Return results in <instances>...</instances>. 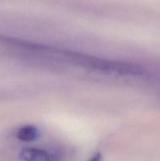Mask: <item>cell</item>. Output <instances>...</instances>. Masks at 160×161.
Here are the masks:
<instances>
[{"label": "cell", "instance_id": "2", "mask_svg": "<svg viewBox=\"0 0 160 161\" xmlns=\"http://www.w3.org/2000/svg\"><path fill=\"white\" fill-rule=\"evenodd\" d=\"M39 136V131L33 125H25L20 127L17 132V138L25 142H30L37 139Z\"/></svg>", "mask_w": 160, "mask_h": 161}, {"label": "cell", "instance_id": "3", "mask_svg": "<svg viewBox=\"0 0 160 161\" xmlns=\"http://www.w3.org/2000/svg\"><path fill=\"white\" fill-rule=\"evenodd\" d=\"M100 160H101V156H100V153H97L96 155H94L89 161H100Z\"/></svg>", "mask_w": 160, "mask_h": 161}, {"label": "cell", "instance_id": "1", "mask_svg": "<svg viewBox=\"0 0 160 161\" xmlns=\"http://www.w3.org/2000/svg\"><path fill=\"white\" fill-rule=\"evenodd\" d=\"M24 161H52V157L48 152L37 148H24L20 153Z\"/></svg>", "mask_w": 160, "mask_h": 161}]
</instances>
